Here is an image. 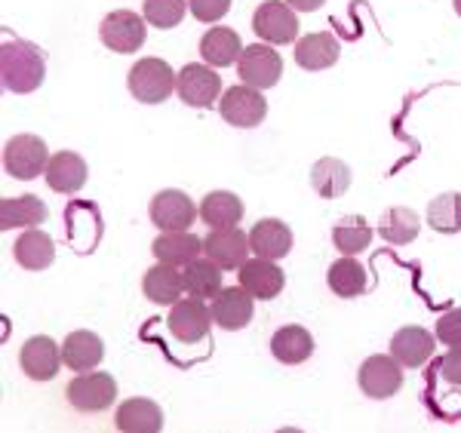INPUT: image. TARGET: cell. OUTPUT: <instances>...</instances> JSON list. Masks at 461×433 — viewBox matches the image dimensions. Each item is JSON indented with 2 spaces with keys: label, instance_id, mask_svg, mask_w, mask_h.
<instances>
[{
  "label": "cell",
  "instance_id": "3",
  "mask_svg": "<svg viewBox=\"0 0 461 433\" xmlns=\"http://www.w3.org/2000/svg\"><path fill=\"white\" fill-rule=\"evenodd\" d=\"M50 148L41 136H32V132H22V136H13L4 145V169L19 182H32V178L47 176L50 167Z\"/></svg>",
  "mask_w": 461,
  "mask_h": 433
},
{
  "label": "cell",
  "instance_id": "33",
  "mask_svg": "<svg viewBox=\"0 0 461 433\" xmlns=\"http://www.w3.org/2000/svg\"><path fill=\"white\" fill-rule=\"evenodd\" d=\"M421 230V219L406 206H391L388 212L378 219V234L384 237L393 246H406L419 237Z\"/></svg>",
  "mask_w": 461,
  "mask_h": 433
},
{
  "label": "cell",
  "instance_id": "28",
  "mask_svg": "<svg viewBox=\"0 0 461 433\" xmlns=\"http://www.w3.org/2000/svg\"><path fill=\"white\" fill-rule=\"evenodd\" d=\"M271 354L284 365H299L314 354V338L304 326H280L271 338Z\"/></svg>",
  "mask_w": 461,
  "mask_h": 433
},
{
  "label": "cell",
  "instance_id": "36",
  "mask_svg": "<svg viewBox=\"0 0 461 433\" xmlns=\"http://www.w3.org/2000/svg\"><path fill=\"white\" fill-rule=\"evenodd\" d=\"M188 0H145V22L154 28H176L185 19Z\"/></svg>",
  "mask_w": 461,
  "mask_h": 433
},
{
  "label": "cell",
  "instance_id": "42",
  "mask_svg": "<svg viewBox=\"0 0 461 433\" xmlns=\"http://www.w3.org/2000/svg\"><path fill=\"white\" fill-rule=\"evenodd\" d=\"M452 6H456V13L461 16V0H452Z\"/></svg>",
  "mask_w": 461,
  "mask_h": 433
},
{
  "label": "cell",
  "instance_id": "2",
  "mask_svg": "<svg viewBox=\"0 0 461 433\" xmlns=\"http://www.w3.org/2000/svg\"><path fill=\"white\" fill-rule=\"evenodd\" d=\"M126 86H130V93L136 102L160 104L176 93V71L169 68V62H163L158 56L139 59V62L130 68Z\"/></svg>",
  "mask_w": 461,
  "mask_h": 433
},
{
  "label": "cell",
  "instance_id": "32",
  "mask_svg": "<svg viewBox=\"0 0 461 433\" xmlns=\"http://www.w3.org/2000/svg\"><path fill=\"white\" fill-rule=\"evenodd\" d=\"M221 267L215 265L210 258H197L191 261V265H185L182 277H185V293L191 298H200V302H206V298H215L221 293Z\"/></svg>",
  "mask_w": 461,
  "mask_h": 433
},
{
  "label": "cell",
  "instance_id": "39",
  "mask_svg": "<svg viewBox=\"0 0 461 433\" xmlns=\"http://www.w3.org/2000/svg\"><path fill=\"white\" fill-rule=\"evenodd\" d=\"M440 375L443 382L461 387V347H449V354L440 360Z\"/></svg>",
  "mask_w": 461,
  "mask_h": 433
},
{
  "label": "cell",
  "instance_id": "30",
  "mask_svg": "<svg viewBox=\"0 0 461 433\" xmlns=\"http://www.w3.org/2000/svg\"><path fill=\"white\" fill-rule=\"evenodd\" d=\"M142 289L148 295V302L154 304H176L182 302V293H185V277L182 271L173 265H158L145 274L142 280Z\"/></svg>",
  "mask_w": 461,
  "mask_h": 433
},
{
  "label": "cell",
  "instance_id": "8",
  "mask_svg": "<svg viewBox=\"0 0 461 433\" xmlns=\"http://www.w3.org/2000/svg\"><path fill=\"white\" fill-rule=\"evenodd\" d=\"M237 74H240V84L252 89H271L280 84V74H284V59L274 47L267 43H256L247 47L237 62Z\"/></svg>",
  "mask_w": 461,
  "mask_h": 433
},
{
  "label": "cell",
  "instance_id": "34",
  "mask_svg": "<svg viewBox=\"0 0 461 433\" xmlns=\"http://www.w3.org/2000/svg\"><path fill=\"white\" fill-rule=\"evenodd\" d=\"M369 243H373V228L360 215H348V219H341L332 228V246H336L341 256H351V258L360 256Z\"/></svg>",
  "mask_w": 461,
  "mask_h": 433
},
{
  "label": "cell",
  "instance_id": "23",
  "mask_svg": "<svg viewBox=\"0 0 461 433\" xmlns=\"http://www.w3.org/2000/svg\"><path fill=\"white\" fill-rule=\"evenodd\" d=\"M339 41L332 37L330 32H317V34H308L295 43V62L299 68L304 71H326L339 62Z\"/></svg>",
  "mask_w": 461,
  "mask_h": 433
},
{
  "label": "cell",
  "instance_id": "37",
  "mask_svg": "<svg viewBox=\"0 0 461 433\" xmlns=\"http://www.w3.org/2000/svg\"><path fill=\"white\" fill-rule=\"evenodd\" d=\"M437 338L449 347H461V308L446 311L440 320H437Z\"/></svg>",
  "mask_w": 461,
  "mask_h": 433
},
{
  "label": "cell",
  "instance_id": "22",
  "mask_svg": "<svg viewBox=\"0 0 461 433\" xmlns=\"http://www.w3.org/2000/svg\"><path fill=\"white\" fill-rule=\"evenodd\" d=\"M430 354H434V335L421 329V326H403L391 338V356L403 369H415V365L428 363Z\"/></svg>",
  "mask_w": 461,
  "mask_h": 433
},
{
  "label": "cell",
  "instance_id": "4",
  "mask_svg": "<svg viewBox=\"0 0 461 433\" xmlns=\"http://www.w3.org/2000/svg\"><path fill=\"white\" fill-rule=\"evenodd\" d=\"M252 32L262 43H293L299 37V16L286 0H265L252 13Z\"/></svg>",
  "mask_w": 461,
  "mask_h": 433
},
{
  "label": "cell",
  "instance_id": "16",
  "mask_svg": "<svg viewBox=\"0 0 461 433\" xmlns=\"http://www.w3.org/2000/svg\"><path fill=\"white\" fill-rule=\"evenodd\" d=\"M151 252L160 265L185 267L203 256V240L191 230H160V237L151 243Z\"/></svg>",
  "mask_w": 461,
  "mask_h": 433
},
{
  "label": "cell",
  "instance_id": "35",
  "mask_svg": "<svg viewBox=\"0 0 461 433\" xmlns=\"http://www.w3.org/2000/svg\"><path fill=\"white\" fill-rule=\"evenodd\" d=\"M428 225L437 234H458L461 230V194L449 191L428 203Z\"/></svg>",
  "mask_w": 461,
  "mask_h": 433
},
{
  "label": "cell",
  "instance_id": "29",
  "mask_svg": "<svg viewBox=\"0 0 461 433\" xmlns=\"http://www.w3.org/2000/svg\"><path fill=\"white\" fill-rule=\"evenodd\" d=\"M311 185H314L320 197L336 200L351 188V169L339 157H320L314 167H311Z\"/></svg>",
  "mask_w": 461,
  "mask_h": 433
},
{
  "label": "cell",
  "instance_id": "21",
  "mask_svg": "<svg viewBox=\"0 0 461 433\" xmlns=\"http://www.w3.org/2000/svg\"><path fill=\"white\" fill-rule=\"evenodd\" d=\"M243 50L247 47L240 43V34L225 25H215L200 37V56L210 68H228V65L240 62Z\"/></svg>",
  "mask_w": 461,
  "mask_h": 433
},
{
  "label": "cell",
  "instance_id": "40",
  "mask_svg": "<svg viewBox=\"0 0 461 433\" xmlns=\"http://www.w3.org/2000/svg\"><path fill=\"white\" fill-rule=\"evenodd\" d=\"M286 4L293 6L295 13H314L326 4V0H286Z\"/></svg>",
  "mask_w": 461,
  "mask_h": 433
},
{
  "label": "cell",
  "instance_id": "31",
  "mask_svg": "<svg viewBox=\"0 0 461 433\" xmlns=\"http://www.w3.org/2000/svg\"><path fill=\"white\" fill-rule=\"evenodd\" d=\"M326 283H330V289L339 298H357V295L366 293L369 277H366V267H363L360 261L345 256V258H339V261H332V265H330Z\"/></svg>",
  "mask_w": 461,
  "mask_h": 433
},
{
  "label": "cell",
  "instance_id": "12",
  "mask_svg": "<svg viewBox=\"0 0 461 433\" xmlns=\"http://www.w3.org/2000/svg\"><path fill=\"white\" fill-rule=\"evenodd\" d=\"M249 234H243L240 228L210 230L203 237V258L215 261L221 271H240L249 261Z\"/></svg>",
  "mask_w": 461,
  "mask_h": 433
},
{
  "label": "cell",
  "instance_id": "15",
  "mask_svg": "<svg viewBox=\"0 0 461 433\" xmlns=\"http://www.w3.org/2000/svg\"><path fill=\"white\" fill-rule=\"evenodd\" d=\"M210 311H212V323L221 326V329H228V332L247 329L252 320V295L237 283V286L221 289V293L212 298Z\"/></svg>",
  "mask_w": 461,
  "mask_h": 433
},
{
  "label": "cell",
  "instance_id": "6",
  "mask_svg": "<svg viewBox=\"0 0 461 433\" xmlns=\"http://www.w3.org/2000/svg\"><path fill=\"white\" fill-rule=\"evenodd\" d=\"M99 37L111 52H123V56H130V52H136L145 43L148 22L132 10H114L102 19Z\"/></svg>",
  "mask_w": 461,
  "mask_h": 433
},
{
  "label": "cell",
  "instance_id": "9",
  "mask_svg": "<svg viewBox=\"0 0 461 433\" xmlns=\"http://www.w3.org/2000/svg\"><path fill=\"white\" fill-rule=\"evenodd\" d=\"M360 391L373 400H391L403 387V365L388 354H373L357 372Z\"/></svg>",
  "mask_w": 461,
  "mask_h": 433
},
{
  "label": "cell",
  "instance_id": "20",
  "mask_svg": "<svg viewBox=\"0 0 461 433\" xmlns=\"http://www.w3.org/2000/svg\"><path fill=\"white\" fill-rule=\"evenodd\" d=\"M114 424L121 433H160L163 430V412L154 400L132 397L117 406Z\"/></svg>",
  "mask_w": 461,
  "mask_h": 433
},
{
  "label": "cell",
  "instance_id": "10",
  "mask_svg": "<svg viewBox=\"0 0 461 433\" xmlns=\"http://www.w3.org/2000/svg\"><path fill=\"white\" fill-rule=\"evenodd\" d=\"M148 215L160 230H188L194 221L200 219V206H194V200L188 194L169 188L154 194L151 206H148Z\"/></svg>",
  "mask_w": 461,
  "mask_h": 433
},
{
  "label": "cell",
  "instance_id": "41",
  "mask_svg": "<svg viewBox=\"0 0 461 433\" xmlns=\"http://www.w3.org/2000/svg\"><path fill=\"white\" fill-rule=\"evenodd\" d=\"M277 433H304V430H299V428H284V430H277Z\"/></svg>",
  "mask_w": 461,
  "mask_h": 433
},
{
  "label": "cell",
  "instance_id": "24",
  "mask_svg": "<svg viewBox=\"0 0 461 433\" xmlns=\"http://www.w3.org/2000/svg\"><path fill=\"white\" fill-rule=\"evenodd\" d=\"M243 219V200L230 191H212L200 203V221L210 230L237 228Z\"/></svg>",
  "mask_w": 461,
  "mask_h": 433
},
{
  "label": "cell",
  "instance_id": "11",
  "mask_svg": "<svg viewBox=\"0 0 461 433\" xmlns=\"http://www.w3.org/2000/svg\"><path fill=\"white\" fill-rule=\"evenodd\" d=\"M117 400V382L108 372H84L68 384V402L77 412H102Z\"/></svg>",
  "mask_w": 461,
  "mask_h": 433
},
{
  "label": "cell",
  "instance_id": "26",
  "mask_svg": "<svg viewBox=\"0 0 461 433\" xmlns=\"http://www.w3.org/2000/svg\"><path fill=\"white\" fill-rule=\"evenodd\" d=\"M50 215L47 203L34 194H22V197H6L0 203V225L4 230H16V228H25L32 230L41 225L43 219Z\"/></svg>",
  "mask_w": 461,
  "mask_h": 433
},
{
  "label": "cell",
  "instance_id": "27",
  "mask_svg": "<svg viewBox=\"0 0 461 433\" xmlns=\"http://www.w3.org/2000/svg\"><path fill=\"white\" fill-rule=\"evenodd\" d=\"M13 256H16L19 267H25V271H47L56 258V243L50 234L32 228L16 240V246H13Z\"/></svg>",
  "mask_w": 461,
  "mask_h": 433
},
{
  "label": "cell",
  "instance_id": "7",
  "mask_svg": "<svg viewBox=\"0 0 461 433\" xmlns=\"http://www.w3.org/2000/svg\"><path fill=\"white\" fill-rule=\"evenodd\" d=\"M219 111L230 126L256 130V126L267 117V102H265L262 89L237 84V86L225 89V95H221V102H219Z\"/></svg>",
  "mask_w": 461,
  "mask_h": 433
},
{
  "label": "cell",
  "instance_id": "14",
  "mask_svg": "<svg viewBox=\"0 0 461 433\" xmlns=\"http://www.w3.org/2000/svg\"><path fill=\"white\" fill-rule=\"evenodd\" d=\"M167 323H169V332H173L178 341L194 345V341H203L206 335H210L212 311L206 308L200 298H182V302L173 304Z\"/></svg>",
  "mask_w": 461,
  "mask_h": 433
},
{
  "label": "cell",
  "instance_id": "5",
  "mask_svg": "<svg viewBox=\"0 0 461 433\" xmlns=\"http://www.w3.org/2000/svg\"><path fill=\"white\" fill-rule=\"evenodd\" d=\"M176 93L191 108H210L221 95V77L206 62H188L176 74Z\"/></svg>",
  "mask_w": 461,
  "mask_h": 433
},
{
  "label": "cell",
  "instance_id": "18",
  "mask_svg": "<svg viewBox=\"0 0 461 433\" xmlns=\"http://www.w3.org/2000/svg\"><path fill=\"white\" fill-rule=\"evenodd\" d=\"M249 249L256 258H267V261L284 258L293 249V230L280 219H262L249 230Z\"/></svg>",
  "mask_w": 461,
  "mask_h": 433
},
{
  "label": "cell",
  "instance_id": "38",
  "mask_svg": "<svg viewBox=\"0 0 461 433\" xmlns=\"http://www.w3.org/2000/svg\"><path fill=\"white\" fill-rule=\"evenodd\" d=\"M188 6L197 22H219L228 16L230 0H188Z\"/></svg>",
  "mask_w": 461,
  "mask_h": 433
},
{
  "label": "cell",
  "instance_id": "19",
  "mask_svg": "<svg viewBox=\"0 0 461 433\" xmlns=\"http://www.w3.org/2000/svg\"><path fill=\"white\" fill-rule=\"evenodd\" d=\"M105 356V345L95 332L89 329H77L71 332L68 338L62 341V363L68 365L71 372L84 375V372H95V365Z\"/></svg>",
  "mask_w": 461,
  "mask_h": 433
},
{
  "label": "cell",
  "instance_id": "13",
  "mask_svg": "<svg viewBox=\"0 0 461 433\" xmlns=\"http://www.w3.org/2000/svg\"><path fill=\"white\" fill-rule=\"evenodd\" d=\"M19 363L32 382H53L62 369V347L50 335H34L19 350Z\"/></svg>",
  "mask_w": 461,
  "mask_h": 433
},
{
  "label": "cell",
  "instance_id": "17",
  "mask_svg": "<svg viewBox=\"0 0 461 433\" xmlns=\"http://www.w3.org/2000/svg\"><path fill=\"white\" fill-rule=\"evenodd\" d=\"M237 274H240V286L258 302H271L284 293V271L267 258H249Z\"/></svg>",
  "mask_w": 461,
  "mask_h": 433
},
{
  "label": "cell",
  "instance_id": "25",
  "mask_svg": "<svg viewBox=\"0 0 461 433\" xmlns=\"http://www.w3.org/2000/svg\"><path fill=\"white\" fill-rule=\"evenodd\" d=\"M86 160L74 151L53 154L47 167V185L59 194H77L86 185Z\"/></svg>",
  "mask_w": 461,
  "mask_h": 433
},
{
  "label": "cell",
  "instance_id": "1",
  "mask_svg": "<svg viewBox=\"0 0 461 433\" xmlns=\"http://www.w3.org/2000/svg\"><path fill=\"white\" fill-rule=\"evenodd\" d=\"M0 77L10 93H34L47 77V56L32 41H6L0 50Z\"/></svg>",
  "mask_w": 461,
  "mask_h": 433
}]
</instances>
